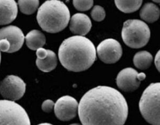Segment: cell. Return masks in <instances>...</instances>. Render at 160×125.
<instances>
[{"instance_id":"cell-1","label":"cell","mask_w":160,"mask_h":125,"mask_svg":"<svg viewBox=\"0 0 160 125\" xmlns=\"http://www.w3.org/2000/svg\"><path fill=\"white\" fill-rule=\"evenodd\" d=\"M128 105L123 95L108 86L93 88L86 92L78 104L82 125H124Z\"/></svg>"},{"instance_id":"cell-2","label":"cell","mask_w":160,"mask_h":125,"mask_svg":"<svg viewBox=\"0 0 160 125\" xmlns=\"http://www.w3.org/2000/svg\"><path fill=\"white\" fill-rule=\"evenodd\" d=\"M59 59L68 71L78 72L89 69L96 60L94 44L84 36L76 35L66 39L59 48Z\"/></svg>"},{"instance_id":"cell-3","label":"cell","mask_w":160,"mask_h":125,"mask_svg":"<svg viewBox=\"0 0 160 125\" xmlns=\"http://www.w3.org/2000/svg\"><path fill=\"white\" fill-rule=\"evenodd\" d=\"M37 18L38 25L43 31L48 33H58L68 26L70 12L64 2L49 0L39 8Z\"/></svg>"},{"instance_id":"cell-4","label":"cell","mask_w":160,"mask_h":125,"mask_svg":"<svg viewBox=\"0 0 160 125\" xmlns=\"http://www.w3.org/2000/svg\"><path fill=\"white\" fill-rule=\"evenodd\" d=\"M160 83H151L144 91L139 107L142 116L152 125H160Z\"/></svg>"},{"instance_id":"cell-5","label":"cell","mask_w":160,"mask_h":125,"mask_svg":"<svg viewBox=\"0 0 160 125\" xmlns=\"http://www.w3.org/2000/svg\"><path fill=\"white\" fill-rule=\"evenodd\" d=\"M122 38L124 44L133 49L145 46L151 37V31L145 22L138 19H130L124 22L122 28Z\"/></svg>"},{"instance_id":"cell-6","label":"cell","mask_w":160,"mask_h":125,"mask_svg":"<svg viewBox=\"0 0 160 125\" xmlns=\"http://www.w3.org/2000/svg\"><path fill=\"white\" fill-rule=\"evenodd\" d=\"M0 125H31L25 110L16 102L0 100Z\"/></svg>"},{"instance_id":"cell-7","label":"cell","mask_w":160,"mask_h":125,"mask_svg":"<svg viewBox=\"0 0 160 125\" xmlns=\"http://www.w3.org/2000/svg\"><path fill=\"white\" fill-rule=\"evenodd\" d=\"M24 35L17 26L10 25L0 29V51L8 53L16 52L22 47Z\"/></svg>"},{"instance_id":"cell-8","label":"cell","mask_w":160,"mask_h":125,"mask_svg":"<svg viewBox=\"0 0 160 125\" xmlns=\"http://www.w3.org/2000/svg\"><path fill=\"white\" fill-rule=\"evenodd\" d=\"M25 82L22 78L13 75L6 76L0 83V94L6 100L15 102L24 96Z\"/></svg>"},{"instance_id":"cell-9","label":"cell","mask_w":160,"mask_h":125,"mask_svg":"<svg viewBox=\"0 0 160 125\" xmlns=\"http://www.w3.org/2000/svg\"><path fill=\"white\" fill-rule=\"evenodd\" d=\"M145 78L144 73H138L133 68L128 67L118 73L116 81L120 89L126 92H132L138 88L140 82Z\"/></svg>"},{"instance_id":"cell-10","label":"cell","mask_w":160,"mask_h":125,"mask_svg":"<svg viewBox=\"0 0 160 125\" xmlns=\"http://www.w3.org/2000/svg\"><path fill=\"white\" fill-rule=\"evenodd\" d=\"M99 58L106 64L117 63L122 57V47L117 40L108 39L101 42L97 48Z\"/></svg>"},{"instance_id":"cell-11","label":"cell","mask_w":160,"mask_h":125,"mask_svg":"<svg viewBox=\"0 0 160 125\" xmlns=\"http://www.w3.org/2000/svg\"><path fill=\"white\" fill-rule=\"evenodd\" d=\"M78 104L72 96L66 95L57 100L54 111L57 118L62 122H68L77 116Z\"/></svg>"},{"instance_id":"cell-12","label":"cell","mask_w":160,"mask_h":125,"mask_svg":"<svg viewBox=\"0 0 160 125\" xmlns=\"http://www.w3.org/2000/svg\"><path fill=\"white\" fill-rule=\"evenodd\" d=\"M36 64L38 69L44 72H49L56 69L58 61L56 55L53 51L40 48L37 51Z\"/></svg>"},{"instance_id":"cell-13","label":"cell","mask_w":160,"mask_h":125,"mask_svg":"<svg viewBox=\"0 0 160 125\" xmlns=\"http://www.w3.org/2000/svg\"><path fill=\"white\" fill-rule=\"evenodd\" d=\"M91 20L86 14L78 13L71 17L69 29L74 34L86 35L91 30Z\"/></svg>"},{"instance_id":"cell-14","label":"cell","mask_w":160,"mask_h":125,"mask_svg":"<svg viewBox=\"0 0 160 125\" xmlns=\"http://www.w3.org/2000/svg\"><path fill=\"white\" fill-rule=\"evenodd\" d=\"M18 6L14 0L0 1V25L11 23L16 18Z\"/></svg>"},{"instance_id":"cell-15","label":"cell","mask_w":160,"mask_h":125,"mask_svg":"<svg viewBox=\"0 0 160 125\" xmlns=\"http://www.w3.org/2000/svg\"><path fill=\"white\" fill-rule=\"evenodd\" d=\"M26 45L32 50L43 47L46 42V37L41 31L34 29L30 31L25 37Z\"/></svg>"},{"instance_id":"cell-16","label":"cell","mask_w":160,"mask_h":125,"mask_svg":"<svg viewBox=\"0 0 160 125\" xmlns=\"http://www.w3.org/2000/svg\"><path fill=\"white\" fill-rule=\"evenodd\" d=\"M159 8L152 3H147L140 11V17L142 19L149 23H153L158 20L160 17Z\"/></svg>"},{"instance_id":"cell-17","label":"cell","mask_w":160,"mask_h":125,"mask_svg":"<svg viewBox=\"0 0 160 125\" xmlns=\"http://www.w3.org/2000/svg\"><path fill=\"white\" fill-rule=\"evenodd\" d=\"M153 60V56L151 53L147 51H141L135 54L133 61L137 68L146 70L151 66Z\"/></svg>"},{"instance_id":"cell-18","label":"cell","mask_w":160,"mask_h":125,"mask_svg":"<svg viewBox=\"0 0 160 125\" xmlns=\"http://www.w3.org/2000/svg\"><path fill=\"white\" fill-rule=\"evenodd\" d=\"M142 3V1H115V4L120 11L126 13L137 11Z\"/></svg>"},{"instance_id":"cell-19","label":"cell","mask_w":160,"mask_h":125,"mask_svg":"<svg viewBox=\"0 0 160 125\" xmlns=\"http://www.w3.org/2000/svg\"><path fill=\"white\" fill-rule=\"evenodd\" d=\"M19 7L22 13L25 15H32L34 13L39 6V1H22L18 2Z\"/></svg>"},{"instance_id":"cell-20","label":"cell","mask_w":160,"mask_h":125,"mask_svg":"<svg viewBox=\"0 0 160 125\" xmlns=\"http://www.w3.org/2000/svg\"><path fill=\"white\" fill-rule=\"evenodd\" d=\"M91 17L96 22H102L106 16V13L104 8L100 6H95L91 12Z\"/></svg>"},{"instance_id":"cell-21","label":"cell","mask_w":160,"mask_h":125,"mask_svg":"<svg viewBox=\"0 0 160 125\" xmlns=\"http://www.w3.org/2000/svg\"><path fill=\"white\" fill-rule=\"evenodd\" d=\"M73 5L76 9L80 11L89 10L92 7L93 1H73Z\"/></svg>"},{"instance_id":"cell-22","label":"cell","mask_w":160,"mask_h":125,"mask_svg":"<svg viewBox=\"0 0 160 125\" xmlns=\"http://www.w3.org/2000/svg\"><path fill=\"white\" fill-rule=\"evenodd\" d=\"M54 102L51 100H47L42 104V110L46 113L51 112L55 107Z\"/></svg>"},{"instance_id":"cell-23","label":"cell","mask_w":160,"mask_h":125,"mask_svg":"<svg viewBox=\"0 0 160 125\" xmlns=\"http://www.w3.org/2000/svg\"><path fill=\"white\" fill-rule=\"evenodd\" d=\"M155 65L158 72H160V51H158L155 57Z\"/></svg>"},{"instance_id":"cell-24","label":"cell","mask_w":160,"mask_h":125,"mask_svg":"<svg viewBox=\"0 0 160 125\" xmlns=\"http://www.w3.org/2000/svg\"><path fill=\"white\" fill-rule=\"evenodd\" d=\"M38 125H52V124H51V123H40V124H38Z\"/></svg>"},{"instance_id":"cell-25","label":"cell","mask_w":160,"mask_h":125,"mask_svg":"<svg viewBox=\"0 0 160 125\" xmlns=\"http://www.w3.org/2000/svg\"><path fill=\"white\" fill-rule=\"evenodd\" d=\"M69 125H80V123H73V124H71Z\"/></svg>"},{"instance_id":"cell-26","label":"cell","mask_w":160,"mask_h":125,"mask_svg":"<svg viewBox=\"0 0 160 125\" xmlns=\"http://www.w3.org/2000/svg\"><path fill=\"white\" fill-rule=\"evenodd\" d=\"M155 2H157V3H160V1H153Z\"/></svg>"},{"instance_id":"cell-27","label":"cell","mask_w":160,"mask_h":125,"mask_svg":"<svg viewBox=\"0 0 160 125\" xmlns=\"http://www.w3.org/2000/svg\"><path fill=\"white\" fill-rule=\"evenodd\" d=\"M1 53H0V64H1Z\"/></svg>"}]
</instances>
